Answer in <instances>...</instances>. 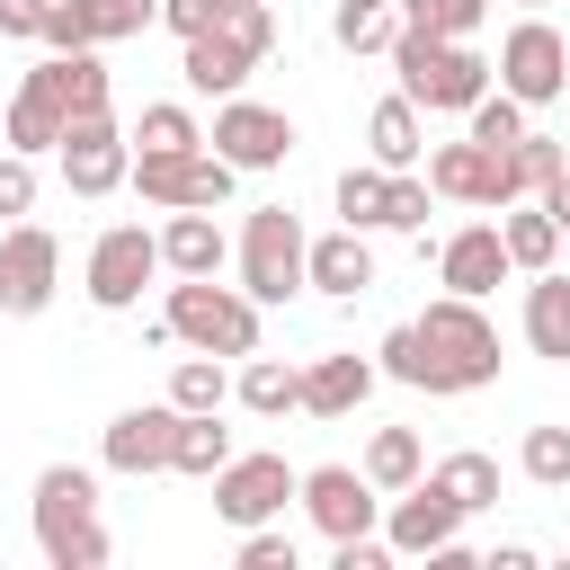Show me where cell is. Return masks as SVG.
I'll return each instance as SVG.
<instances>
[{"instance_id": "obj_1", "label": "cell", "mask_w": 570, "mask_h": 570, "mask_svg": "<svg viewBox=\"0 0 570 570\" xmlns=\"http://www.w3.org/2000/svg\"><path fill=\"white\" fill-rule=\"evenodd\" d=\"M36 552L53 561V570H98L116 543H107V525H98V472H80V463H45L36 472Z\"/></svg>"}, {"instance_id": "obj_22", "label": "cell", "mask_w": 570, "mask_h": 570, "mask_svg": "<svg viewBox=\"0 0 570 570\" xmlns=\"http://www.w3.org/2000/svg\"><path fill=\"white\" fill-rule=\"evenodd\" d=\"M428 107L410 98V89H392V98H374V116H365V151L383 160V169H419L428 160V125H419Z\"/></svg>"}, {"instance_id": "obj_41", "label": "cell", "mask_w": 570, "mask_h": 570, "mask_svg": "<svg viewBox=\"0 0 570 570\" xmlns=\"http://www.w3.org/2000/svg\"><path fill=\"white\" fill-rule=\"evenodd\" d=\"M561 169H570V151H561L552 134H534V125H525V134H517V178H525V196H543Z\"/></svg>"}, {"instance_id": "obj_14", "label": "cell", "mask_w": 570, "mask_h": 570, "mask_svg": "<svg viewBox=\"0 0 570 570\" xmlns=\"http://www.w3.org/2000/svg\"><path fill=\"white\" fill-rule=\"evenodd\" d=\"M169 445H178V401H169V392H160V401H134V410H116V419L98 428V463L125 472V481L169 472Z\"/></svg>"}, {"instance_id": "obj_10", "label": "cell", "mask_w": 570, "mask_h": 570, "mask_svg": "<svg viewBox=\"0 0 570 570\" xmlns=\"http://www.w3.org/2000/svg\"><path fill=\"white\" fill-rule=\"evenodd\" d=\"M240 178L258 169H285L294 160V116L285 107H258V98H214V134H205Z\"/></svg>"}, {"instance_id": "obj_29", "label": "cell", "mask_w": 570, "mask_h": 570, "mask_svg": "<svg viewBox=\"0 0 570 570\" xmlns=\"http://www.w3.org/2000/svg\"><path fill=\"white\" fill-rule=\"evenodd\" d=\"M223 463H232V428H223V410H178L169 472H187V481H214Z\"/></svg>"}, {"instance_id": "obj_23", "label": "cell", "mask_w": 570, "mask_h": 570, "mask_svg": "<svg viewBox=\"0 0 570 570\" xmlns=\"http://www.w3.org/2000/svg\"><path fill=\"white\" fill-rule=\"evenodd\" d=\"M365 285H374V249H365V232H356V223L321 232V240H312V294H330V303H356Z\"/></svg>"}, {"instance_id": "obj_7", "label": "cell", "mask_w": 570, "mask_h": 570, "mask_svg": "<svg viewBox=\"0 0 570 570\" xmlns=\"http://www.w3.org/2000/svg\"><path fill=\"white\" fill-rule=\"evenodd\" d=\"M232 160L214 151V142H196V151H134V196L142 205H160V214H178V205H223L232 196Z\"/></svg>"}, {"instance_id": "obj_31", "label": "cell", "mask_w": 570, "mask_h": 570, "mask_svg": "<svg viewBox=\"0 0 570 570\" xmlns=\"http://www.w3.org/2000/svg\"><path fill=\"white\" fill-rule=\"evenodd\" d=\"M419 472H428V445H419V428H374V436H365V481H374L383 499H392V490H410Z\"/></svg>"}, {"instance_id": "obj_47", "label": "cell", "mask_w": 570, "mask_h": 570, "mask_svg": "<svg viewBox=\"0 0 570 570\" xmlns=\"http://www.w3.org/2000/svg\"><path fill=\"white\" fill-rule=\"evenodd\" d=\"M543 214H552V223H561V240H570V169L543 187Z\"/></svg>"}, {"instance_id": "obj_19", "label": "cell", "mask_w": 570, "mask_h": 570, "mask_svg": "<svg viewBox=\"0 0 570 570\" xmlns=\"http://www.w3.org/2000/svg\"><path fill=\"white\" fill-rule=\"evenodd\" d=\"M374 383H383V365H374V356L330 347V356H312V365H303V410H312V419H356V410L374 401Z\"/></svg>"}, {"instance_id": "obj_39", "label": "cell", "mask_w": 570, "mask_h": 570, "mask_svg": "<svg viewBox=\"0 0 570 570\" xmlns=\"http://www.w3.org/2000/svg\"><path fill=\"white\" fill-rule=\"evenodd\" d=\"M490 18V0H401V27H428V36H472Z\"/></svg>"}, {"instance_id": "obj_45", "label": "cell", "mask_w": 570, "mask_h": 570, "mask_svg": "<svg viewBox=\"0 0 570 570\" xmlns=\"http://www.w3.org/2000/svg\"><path fill=\"white\" fill-rule=\"evenodd\" d=\"M401 552L383 543V534H347V543H330V570H392Z\"/></svg>"}, {"instance_id": "obj_2", "label": "cell", "mask_w": 570, "mask_h": 570, "mask_svg": "<svg viewBox=\"0 0 570 570\" xmlns=\"http://www.w3.org/2000/svg\"><path fill=\"white\" fill-rule=\"evenodd\" d=\"M392 71H401V89H410L419 107H436V116H472V98L499 80V62L472 53V36H428V27H401V36H392Z\"/></svg>"}, {"instance_id": "obj_4", "label": "cell", "mask_w": 570, "mask_h": 570, "mask_svg": "<svg viewBox=\"0 0 570 570\" xmlns=\"http://www.w3.org/2000/svg\"><path fill=\"white\" fill-rule=\"evenodd\" d=\"M232 267H240V294L258 303H294L312 285V240H303V214L294 205H258L232 240Z\"/></svg>"}, {"instance_id": "obj_36", "label": "cell", "mask_w": 570, "mask_h": 570, "mask_svg": "<svg viewBox=\"0 0 570 570\" xmlns=\"http://www.w3.org/2000/svg\"><path fill=\"white\" fill-rule=\"evenodd\" d=\"M169 401H178V410H223V401H232L223 356H205V347H196V356H178V365H169Z\"/></svg>"}, {"instance_id": "obj_49", "label": "cell", "mask_w": 570, "mask_h": 570, "mask_svg": "<svg viewBox=\"0 0 570 570\" xmlns=\"http://www.w3.org/2000/svg\"><path fill=\"white\" fill-rule=\"evenodd\" d=\"M0 151H9V125H0Z\"/></svg>"}, {"instance_id": "obj_42", "label": "cell", "mask_w": 570, "mask_h": 570, "mask_svg": "<svg viewBox=\"0 0 570 570\" xmlns=\"http://www.w3.org/2000/svg\"><path fill=\"white\" fill-rule=\"evenodd\" d=\"M232 561H240V570H294V534H285V525H249Z\"/></svg>"}, {"instance_id": "obj_37", "label": "cell", "mask_w": 570, "mask_h": 570, "mask_svg": "<svg viewBox=\"0 0 570 570\" xmlns=\"http://www.w3.org/2000/svg\"><path fill=\"white\" fill-rule=\"evenodd\" d=\"M517 472L534 490H570V428H525L517 436Z\"/></svg>"}, {"instance_id": "obj_11", "label": "cell", "mask_w": 570, "mask_h": 570, "mask_svg": "<svg viewBox=\"0 0 570 570\" xmlns=\"http://www.w3.org/2000/svg\"><path fill=\"white\" fill-rule=\"evenodd\" d=\"M53 285H62V240L18 214V223L0 232V312H9V321H36V312L53 303Z\"/></svg>"}, {"instance_id": "obj_25", "label": "cell", "mask_w": 570, "mask_h": 570, "mask_svg": "<svg viewBox=\"0 0 570 570\" xmlns=\"http://www.w3.org/2000/svg\"><path fill=\"white\" fill-rule=\"evenodd\" d=\"M36 71L53 80V98H62L71 116H116V80H107V62H98V45H80V53H45Z\"/></svg>"}, {"instance_id": "obj_28", "label": "cell", "mask_w": 570, "mask_h": 570, "mask_svg": "<svg viewBox=\"0 0 570 570\" xmlns=\"http://www.w3.org/2000/svg\"><path fill=\"white\" fill-rule=\"evenodd\" d=\"M232 401H240L249 419H285V410H303V365H285V356H249V365L232 374Z\"/></svg>"}, {"instance_id": "obj_35", "label": "cell", "mask_w": 570, "mask_h": 570, "mask_svg": "<svg viewBox=\"0 0 570 570\" xmlns=\"http://www.w3.org/2000/svg\"><path fill=\"white\" fill-rule=\"evenodd\" d=\"M383 196H392V169L365 160V169H338V223L356 232H383Z\"/></svg>"}, {"instance_id": "obj_21", "label": "cell", "mask_w": 570, "mask_h": 570, "mask_svg": "<svg viewBox=\"0 0 570 570\" xmlns=\"http://www.w3.org/2000/svg\"><path fill=\"white\" fill-rule=\"evenodd\" d=\"M223 258H232V240H223L214 205L160 214V267H169V276H223Z\"/></svg>"}, {"instance_id": "obj_18", "label": "cell", "mask_w": 570, "mask_h": 570, "mask_svg": "<svg viewBox=\"0 0 570 570\" xmlns=\"http://www.w3.org/2000/svg\"><path fill=\"white\" fill-rule=\"evenodd\" d=\"M258 62H267V53H249L232 27H205V36H187V45H178V80H187L196 98H240Z\"/></svg>"}, {"instance_id": "obj_38", "label": "cell", "mask_w": 570, "mask_h": 570, "mask_svg": "<svg viewBox=\"0 0 570 570\" xmlns=\"http://www.w3.org/2000/svg\"><path fill=\"white\" fill-rule=\"evenodd\" d=\"M525 116H534L525 98H508V89H481V98H472V142H490V151H508V142L525 134Z\"/></svg>"}, {"instance_id": "obj_9", "label": "cell", "mask_w": 570, "mask_h": 570, "mask_svg": "<svg viewBox=\"0 0 570 570\" xmlns=\"http://www.w3.org/2000/svg\"><path fill=\"white\" fill-rule=\"evenodd\" d=\"M285 499H303V472H294L285 454H232V463L214 472V517H223L232 534L276 525V517H285Z\"/></svg>"}, {"instance_id": "obj_8", "label": "cell", "mask_w": 570, "mask_h": 570, "mask_svg": "<svg viewBox=\"0 0 570 570\" xmlns=\"http://www.w3.org/2000/svg\"><path fill=\"white\" fill-rule=\"evenodd\" d=\"M151 276H160V232H142V223H107V232L89 240L80 294H89L98 312H134Z\"/></svg>"}, {"instance_id": "obj_12", "label": "cell", "mask_w": 570, "mask_h": 570, "mask_svg": "<svg viewBox=\"0 0 570 570\" xmlns=\"http://www.w3.org/2000/svg\"><path fill=\"white\" fill-rule=\"evenodd\" d=\"M303 517L347 543V534H383V490L365 481V463H312L303 472Z\"/></svg>"}, {"instance_id": "obj_27", "label": "cell", "mask_w": 570, "mask_h": 570, "mask_svg": "<svg viewBox=\"0 0 570 570\" xmlns=\"http://www.w3.org/2000/svg\"><path fill=\"white\" fill-rule=\"evenodd\" d=\"M499 240H508L517 276H543V267L561 258V223L543 214V196H517V205H499Z\"/></svg>"}, {"instance_id": "obj_30", "label": "cell", "mask_w": 570, "mask_h": 570, "mask_svg": "<svg viewBox=\"0 0 570 570\" xmlns=\"http://www.w3.org/2000/svg\"><path fill=\"white\" fill-rule=\"evenodd\" d=\"M374 365H383L392 383H410V392H428V401H445V383H436V356H428V338H419V321H392V330L374 338Z\"/></svg>"}, {"instance_id": "obj_34", "label": "cell", "mask_w": 570, "mask_h": 570, "mask_svg": "<svg viewBox=\"0 0 570 570\" xmlns=\"http://www.w3.org/2000/svg\"><path fill=\"white\" fill-rule=\"evenodd\" d=\"M428 472H436V490H454V508H463V517L499 508V463H490V454H472V445H463V454H445V463H428Z\"/></svg>"}, {"instance_id": "obj_33", "label": "cell", "mask_w": 570, "mask_h": 570, "mask_svg": "<svg viewBox=\"0 0 570 570\" xmlns=\"http://www.w3.org/2000/svg\"><path fill=\"white\" fill-rule=\"evenodd\" d=\"M125 134H134V151H196V142H205V125H196L187 98H151Z\"/></svg>"}, {"instance_id": "obj_17", "label": "cell", "mask_w": 570, "mask_h": 570, "mask_svg": "<svg viewBox=\"0 0 570 570\" xmlns=\"http://www.w3.org/2000/svg\"><path fill=\"white\" fill-rule=\"evenodd\" d=\"M517 276V258H508V240H499V223H463V232H445L436 240V285L445 294H499Z\"/></svg>"}, {"instance_id": "obj_44", "label": "cell", "mask_w": 570, "mask_h": 570, "mask_svg": "<svg viewBox=\"0 0 570 570\" xmlns=\"http://www.w3.org/2000/svg\"><path fill=\"white\" fill-rule=\"evenodd\" d=\"M27 205H36V160H27V151H0V214L18 223Z\"/></svg>"}, {"instance_id": "obj_40", "label": "cell", "mask_w": 570, "mask_h": 570, "mask_svg": "<svg viewBox=\"0 0 570 570\" xmlns=\"http://www.w3.org/2000/svg\"><path fill=\"white\" fill-rule=\"evenodd\" d=\"M428 205H436V187H428L419 169H392V196H383V232H428Z\"/></svg>"}, {"instance_id": "obj_43", "label": "cell", "mask_w": 570, "mask_h": 570, "mask_svg": "<svg viewBox=\"0 0 570 570\" xmlns=\"http://www.w3.org/2000/svg\"><path fill=\"white\" fill-rule=\"evenodd\" d=\"M232 9H240V0H160V27H169V36L187 45V36H205V27H223Z\"/></svg>"}, {"instance_id": "obj_24", "label": "cell", "mask_w": 570, "mask_h": 570, "mask_svg": "<svg viewBox=\"0 0 570 570\" xmlns=\"http://www.w3.org/2000/svg\"><path fill=\"white\" fill-rule=\"evenodd\" d=\"M490 178H499V151L490 142H436L428 151V187L445 196V205H490Z\"/></svg>"}, {"instance_id": "obj_48", "label": "cell", "mask_w": 570, "mask_h": 570, "mask_svg": "<svg viewBox=\"0 0 570 570\" xmlns=\"http://www.w3.org/2000/svg\"><path fill=\"white\" fill-rule=\"evenodd\" d=\"M517 9H552V0H517Z\"/></svg>"}, {"instance_id": "obj_3", "label": "cell", "mask_w": 570, "mask_h": 570, "mask_svg": "<svg viewBox=\"0 0 570 570\" xmlns=\"http://www.w3.org/2000/svg\"><path fill=\"white\" fill-rule=\"evenodd\" d=\"M258 312H267L258 294L214 285V276H178L169 303H160L169 338H178V347H205V356H258Z\"/></svg>"}, {"instance_id": "obj_32", "label": "cell", "mask_w": 570, "mask_h": 570, "mask_svg": "<svg viewBox=\"0 0 570 570\" xmlns=\"http://www.w3.org/2000/svg\"><path fill=\"white\" fill-rule=\"evenodd\" d=\"M330 36H338V53H392L401 9H392V0H338V9H330Z\"/></svg>"}, {"instance_id": "obj_6", "label": "cell", "mask_w": 570, "mask_h": 570, "mask_svg": "<svg viewBox=\"0 0 570 570\" xmlns=\"http://www.w3.org/2000/svg\"><path fill=\"white\" fill-rule=\"evenodd\" d=\"M499 89L525 98V107L570 98V45H561V27H552L543 9H525V18L499 36Z\"/></svg>"}, {"instance_id": "obj_15", "label": "cell", "mask_w": 570, "mask_h": 570, "mask_svg": "<svg viewBox=\"0 0 570 570\" xmlns=\"http://www.w3.org/2000/svg\"><path fill=\"white\" fill-rule=\"evenodd\" d=\"M454 534H463V508H454V490H436V472H419L410 490H392L383 543H392L401 561H428V552H445Z\"/></svg>"}, {"instance_id": "obj_46", "label": "cell", "mask_w": 570, "mask_h": 570, "mask_svg": "<svg viewBox=\"0 0 570 570\" xmlns=\"http://www.w3.org/2000/svg\"><path fill=\"white\" fill-rule=\"evenodd\" d=\"M45 9H53V0H0V36H18V45H45Z\"/></svg>"}, {"instance_id": "obj_26", "label": "cell", "mask_w": 570, "mask_h": 570, "mask_svg": "<svg viewBox=\"0 0 570 570\" xmlns=\"http://www.w3.org/2000/svg\"><path fill=\"white\" fill-rule=\"evenodd\" d=\"M525 347H534L543 365H570V276H561V267H543V276L525 285Z\"/></svg>"}, {"instance_id": "obj_5", "label": "cell", "mask_w": 570, "mask_h": 570, "mask_svg": "<svg viewBox=\"0 0 570 570\" xmlns=\"http://www.w3.org/2000/svg\"><path fill=\"white\" fill-rule=\"evenodd\" d=\"M419 338H428V356H436L445 401L499 383V330H490V312H481L472 294H436V303L419 312Z\"/></svg>"}, {"instance_id": "obj_20", "label": "cell", "mask_w": 570, "mask_h": 570, "mask_svg": "<svg viewBox=\"0 0 570 570\" xmlns=\"http://www.w3.org/2000/svg\"><path fill=\"white\" fill-rule=\"evenodd\" d=\"M0 125H9V151H27V160H45V151H62V134H71V107L53 98V80L27 62V80H18V98L0 107Z\"/></svg>"}, {"instance_id": "obj_13", "label": "cell", "mask_w": 570, "mask_h": 570, "mask_svg": "<svg viewBox=\"0 0 570 570\" xmlns=\"http://www.w3.org/2000/svg\"><path fill=\"white\" fill-rule=\"evenodd\" d=\"M53 160H62V187L71 196H116L134 178V134L116 116H71V134H62Z\"/></svg>"}, {"instance_id": "obj_16", "label": "cell", "mask_w": 570, "mask_h": 570, "mask_svg": "<svg viewBox=\"0 0 570 570\" xmlns=\"http://www.w3.org/2000/svg\"><path fill=\"white\" fill-rule=\"evenodd\" d=\"M160 27V0H53L45 9V53H80V45H125Z\"/></svg>"}]
</instances>
